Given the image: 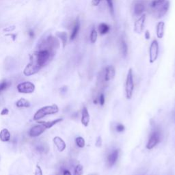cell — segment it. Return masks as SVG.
<instances>
[{
	"mask_svg": "<svg viewBox=\"0 0 175 175\" xmlns=\"http://www.w3.org/2000/svg\"><path fill=\"white\" fill-rule=\"evenodd\" d=\"M53 53L48 50H40L38 52H35L34 54L31 55V60H34L41 68H43L52 58Z\"/></svg>",
	"mask_w": 175,
	"mask_h": 175,
	"instance_id": "obj_1",
	"label": "cell"
},
{
	"mask_svg": "<svg viewBox=\"0 0 175 175\" xmlns=\"http://www.w3.org/2000/svg\"><path fill=\"white\" fill-rule=\"evenodd\" d=\"M59 112L58 106L56 104H53L52 105H47L39 109L35 113L34 116V121H38L43 118H44L47 115L55 114Z\"/></svg>",
	"mask_w": 175,
	"mask_h": 175,
	"instance_id": "obj_2",
	"label": "cell"
},
{
	"mask_svg": "<svg viewBox=\"0 0 175 175\" xmlns=\"http://www.w3.org/2000/svg\"><path fill=\"white\" fill-rule=\"evenodd\" d=\"M161 140H162V132H161L160 129L158 127H155L153 129L152 132L151 133L150 136H149L146 145V149L148 150L154 149L160 142Z\"/></svg>",
	"mask_w": 175,
	"mask_h": 175,
	"instance_id": "obj_3",
	"label": "cell"
},
{
	"mask_svg": "<svg viewBox=\"0 0 175 175\" xmlns=\"http://www.w3.org/2000/svg\"><path fill=\"white\" fill-rule=\"evenodd\" d=\"M133 90H134V82H133V70L130 68L127 73L125 82V94L127 99H131L133 97Z\"/></svg>",
	"mask_w": 175,
	"mask_h": 175,
	"instance_id": "obj_4",
	"label": "cell"
},
{
	"mask_svg": "<svg viewBox=\"0 0 175 175\" xmlns=\"http://www.w3.org/2000/svg\"><path fill=\"white\" fill-rule=\"evenodd\" d=\"M59 45H59V41L58 39L54 36H50L43 43L42 47H40V50H48L53 53V51L58 48Z\"/></svg>",
	"mask_w": 175,
	"mask_h": 175,
	"instance_id": "obj_5",
	"label": "cell"
},
{
	"mask_svg": "<svg viewBox=\"0 0 175 175\" xmlns=\"http://www.w3.org/2000/svg\"><path fill=\"white\" fill-rule=\"evenodd\" d=\"M159 56V43L157 40H153L149 48V62L153 64L157 60Z\"/></svg>",
	"mask_w": 175,
	"mask_h": 175,
	"instance_id": "obj_6",
	"label": "cell"
},
{
	"mask_svg": "<svg viewBox=\"0 0 175 175\" xmlns=\"http://www.w3.org/2000/svg\"><path fill=\"white\" fill-rule=\"evenodd\" d=\"M41 69V67L33 60L30 59V62L26 66L23 70V74L25 76H31L36 74Z\"/></svg>",
	"mask_w": 175,
	"mask_h": 175,
	"instance_id": "obj_7",
	"label": "cell"
},
{
	"mask_svg": "<svg viewBox=\"0 0 175 175\" xmlns=\"http://www.w3.org/2000/svg\"><path fill=\"white\" fill-rule=\"evenodd\" d=\"M17 90L20 93L31 94L34 92L35 86L34 84L29 82H22L17 86Z\"/></svg>",
	"mask_w": 175,
	"mask_h": 175,
	"instance_id": "obj_8",
	"label": "cell"
},
{
	"mask_svg": "<svg viewBox=\"0 0 175 175\" xmlns=\"http://www.w3.org/2000/svg\"><path fill=\"white\" fill-rule=\"evenodd\" d=\"M169 7H170V3L168 1H165L164 3L162 4L159 5L158 6L155 8L153 9L154 10L155 16L157 18L160 19L164 17V16L167 13V12L168 11Z\"/></svg>",
	"mask_w": 175,
	"mask_h": 175,
	"instance_id": "obj_9",
	"label": "cell"
},
{
	"mask_svg": "<svg viewBox=\"0 0 175 175\" xmlns=\"http://www.w3.org/2000/svg\"><path fill=\"white\" fill-rule=\"evenodd\" d=\"M46 129V127H45V125H43L42 122H40L38 125H36L33 127H31L30 130H29V136L33 137H38L42 134V133H44Z\"/></svg>",
	"mask_w": 175,
	"mask_h": 175,
	"instance_id": "obj_10",
	"label": "cell"
},
{
	"mask_svg": "<svg viewBox=\"0 0 175 175\" xmlns=\"http://www.w3.org/2000/svg\"><path fill=\"white\" fill-rule=\"evenodd\" d=\"M146 21V15L143 14L137 19L134 23V29L133 30L137 34H141L143 32L144 29V24Z\"/></svg>",
	"mask_w": 175,
	"mask_h": 175,
	"instance_id": "obj_11",
	"label": "cell"
},
{
	"mask_svg": "<svg viewBox=\"0 0 175 175\" xmlns=\"http://www.w3.org/2000/svg\"><path fill=\"white\" fill-rule=\"evenodd\" d=\"M119 156V150L115 149L111 151L107 157V165L108 167L111 168L114 166V164L116 163L118 159Z\"/></svg>",
	"mask_w": 175,
	"mask_h": 175,
	"instance_id": "obj_12",
	"label": "cell"
},
{
	"mask_svg": "<svg viewBox=\"0 0 175 175\" xmlns=\"http://www.w3.org/2000/svg\"><path fill=\"white\" fill-rule=\"evenodd\" d=\"M116 75V70L114 66L109 65L105 68L103 73V79L105 82H109L114 78Z\"/></svg>",
	"mask_w": 175,
	"mask_h": 175,
	"instance_id": "obj_13",
	"label": "cell"
},
{
	"mask_svg": "<svg viewBox=\"0 0 175 175\" xmlns=\"http://www.w3.org/2000/svg\"><path fill=\"white\" fill-rule=\"evenodd\" d=\"M145 4L144 2L142 0H138L135 2L133 8V12L134 15L137 17H140L142 15H143L144 12L145 11Z\"/></svg>",
	"mask_w": 175,
	"mask_h": 175,
	"instance_id": "obj_14",
	"label": "cell"
},
{
	"mask_svg": "<svg viewBox=\"0 0 175 175\" xmlns=\"http://www.w3.org/2000/svg\"><path fill=\"white\" fill-rule=\"evenodd\" d=\"M90 116L89 112H88V108L86 107H84L82 110V118L81 123L84 127H88L90 123Z\"/></svg>",
	"mask_w": 175,
	"mask_h": 175,
	"instance_id": "obj_15",
	"label": "cell"
},
{
	"mask_svg": "<svg viewBox=\"0 0 175 175\" xmlns=\"http://www.w3.org/2000/svg\"><path fill=\"white\" fill-rule=\"evenodd\" d=\"M53 142H54V144L56 145L57 149H58V150L60 151V152H63V151L66 149V142L64 141V139H62V138H61L59 136L54 137V139H53Z\"/></svg>",
	"mask_w": 175,
	"mask_h": 175,
	"instance_id": "obj_16",
	"label": "cell"
},
{
	"mask_svg": "<svg viewBox=\"0 0 175 175\" xmlns=\"http://www.w3.org/2000/svg\"><path fill=\"white\" fill-rule=\"evenodd\" d=\"M79 29H80V21L79 18H77L76 20L74 22L71 34H70V40H73L75 39L77 36L78 35Z\"/></svg>",
	"mask_w": 175,
	"mask_h": 175,
	"instance_id": "obj_17",
	"label": "cell"
},
{
	"mask_svg": "<svg viewBox=\"0 0 175 175\" xmlns=\"http://www.w3.org/2000/svg\"><path fill=\"white\" fill-rule=\"evenodd\" d=\"M164 27H165V23H164V22H163V21L159 22L157 24L156 34H157V37L158 38L162 39L163 37H164Z\"/></svg>",
	"mask_w": 175,
	"mask_h": 175,
	"instance_id": "obj_18",
	"label": "cell"
},
{
	"mask_svg": "<svg viewBox=\"0 0 175 175\" xmlns=\"http://www.w3.org/2000/svg\"><path fill=\"white\" fill-rule=\"evenodd\" d=\"M11 134L7 129H3L0 131V140L2 142H8L10 140Z\"/></svg>",
	"mask_w": 175,
	"mask_h": 175,
	"instance_id": "obj_19",
	"label": "cell"
},
{
	"mask_svg": "<svg viewBox=\"0 0 175 175\" xmlns=\"http://www.w3.org/2000/svg\"><path fill=\"white\" fill-rule=\"evenodd\" d=\"M110 30V27L105 23H100L98 26V31L101 35H105L109 32Z\"/></svg>",
	"mask_w": 175,
	"mask_h": 175,
	"instance_id": "obj_20",
	"label": "cell"
},
{
	"mask_svg": "<svg viewBox=\"0 0 175 175\" xmlns=\"http://www.w3.org/2000/svg\"><path fill=\"white\" fill-rule=\"evenodd\" d=\"M120 49H121V52L122 56L124 58H126L128 54V47H127V43H126L125 40L123 39L121 41V45H120Z\"/></svg>",
	"mask_w": 175,
	"mask_h": 175,
	"instance_id": "obj_21",
	"label": "cell"
},
{
	"mask_svg": "<svg viewBox=\"0 0 175 175\" xmlns=\"http://www.w3.org/2000/svg\"><path fill=\"white\" fill-rule=\"evenodd\" d=\"M63 121V119H58L56 120H54V121H49V122H42L43 125H45V127H46V129H50L52 128L53 126L56 125V124H58L59 123H60V122H62Z\"/></svg>",
	"mask_w": 175,
	"mask_h": 175,
	"instance_id": "obj_22",
	"label": "cell"
},
{
	"mask_svg": "<svg viewBox=\"0 0 175 175\" xmlns=\"http://www.w3.org/2000/svg\"><path fill=\"white\" fill-rule=\"evenodd\" d=\"M16 105L18 107H30V103L27 100L21 98L19 99L16 103Z\"/></svg>",
	"mask_w": 175,
	"mask_h": 175,
	"instance_id": "obj_23",
	"label": "cell"
},
{
	"mask_svg": "<svg viewBox=\"0 0 175 175\" xmlns=\"http://www.w3.org/2000/svg\"><path fill=\"white\" fill-rule=\"evenodd\" d=\"M36 151L37 152L40 153H46L49 151V147L47 145L44 144H38L36 146Z\"/></svg>",
	"mask_w": 175,
	"mask_h": 175,
	"instance_id": "obj_24",
	"label": "cell"
},
{
	"mask_svg": "<svg viewBox=\"0 0 175 175\" xmlns=\"http://www.w3.org/2000/svg\"><path fill=\"white\" fill-rule=\"evenodd\" d=\"M75 144L77 145V146L79 147V148H84L86 145V142L85 139H84V137H82L81 136H78L75 138Z\"/></svg>",
	"mask_w": 175,
	"mask_h": 175,
	"instance_id": "obj_25",
	"label": "cell"
},
{
	"mask_svg": "<svg viewBox=\"0 0 175 175\" xmlns=\"http://www.w3.org/2000/svg\"><path fill=\"white\" fill-rule=\"evenodd\" d=\"M98 33L95 29H92L90 34V41L92 44H94L97 40Z\"/></svg>",
	"mask_w": 175,
	"mask_h": 175,
	"instance_id": "obj_26",
	"label": "cell"
},
{
	"mask_svg": "<svg viewBox=\"0 0 175 175\" xmlns=\"http://www.w3.org/2000/svg\"><path fill=\"white\" fill-rule=\"evenodd\" d=\"M57 35H58V36L60 38V40H62L63 47H65L66 45V43H67V39H68L66 33L64 32V31H63V32H58V34H57Z\"/></svg>",
	"mask_w": 175,
	"mask_h": 175,
	"instance_id": "obj_27",
	"label": "cell"
},
{
	"mask_svg": "<svg viewBox=\"0 0 175 175\" xmlns=\"http://www.w3.org/2000/svg\"><path fill=\"white\" fill-rule=\"evenodd\" d=\"M84 168L81 164H77L75 167L73 175H82L83 174Z\"/></svg>",
	"mask_w": 175,
	"mask_h": 175,
	"instance_id": "obj_28",
	"label": "cell"
},
{
	"mask_svg": "<svg viewBox=\"0 0 175 175\" xmlns=\"http://www.w3.org/2000/svg\"><path fill=\"white\" fill-rule=\"evenodd\" d=\"M10 86V83L7 81H3L1 83H0V93L6 90Z\"/></svg>",
	"mask_w": 175,
	"mask_h": 175,
	"instance_id": "obj_29",
	"label": "cell"
},
{
	"mask_svg": "<svg viewBox=\"0 0 175 175\" xmlns=\"http://www.w3.org/2000/svg\"><path fill=\"white\" fill-rule=\"evenodd\" d=\"M106 2L107 3L110 13H111V15H112V17H114V8L113 0H106Z\"/></svg>",
	"mask_w": 175,
	"mask_h": 175,
	"instance_id": "obj_30",
	"label": "cell"
},
{
	"mask_svg": "<svg viewBox=\"0 0 175 175\" xmlns=\"http://www.w3.org/2000/svg\"><path fill=\"white\" fill-rule=\"evenodd\" d=\"M125 126H124L123 124H118V125L116 126V131H117L118 133H122L125 131Z\"/></svg>",
	"mask_w": 175,
	"mask_h": 175,
	"instance_id": "obj_31",
	"label": "cell"
},
{
	"mask_svg": "<svg viewBox=\"0 0 175 175\" xmlns=\"http://www.w3.org/2000/svg\"><path fill=\"white\" fill-rule=\"evenodd\" d=\"M98 101H99V103H100V105H101V106L104 105V104H105V95H104L103 93L100 94Z\"/></svg>",
	"mask_w": 175,
	"mask_h": 175,
	"instance_id": "obj_32",
	"label": "cell"
},
{
	"mask_svg": "<svg viewBox=\"0 0 175 175\" xmlns=\"http://www.w3.org/2000/svg\"><path fill=\"white\" fill-rule=\"evenodd\" d=\"M35 175H43L42 169H41L40 166L38 164L36 165V170H35Z\"/></svg>",
	"mask_w": 175,
	"mask_h": 175,
	"instance_id": "obj_33",
	"label": "cell"
},
{
	"mask_svg": "<svg viewBox=\"0 0 175 175\" xmlns=\"http://www.w3.org/2000/svg\"><path fill=\"white\" fill-rule=\"evenodd\" d=\"M95 145H96V146L99 147V148L102 146V138L101 136H99L97 138V139H96Z\"/></svg>",
	"mask_w": 175,
	"mask_h": 175,
	"instance_id": "obj_34",
	"label": "cell"
},
{
	"mask_svg": "<svg viewBox=\"0 0 175 175\" xmlns=\"http://www.w3.org/2000/svg\"><path fill=\"white\" fill-rule=\"evenodd\" d=\"M62 175H72L71 172L66 168L62 169Z\"/></svg>",
	"mask_w": 175,
	"mask_h": 175,
	"instance_id": "obj_35",
	"label": "cell"
},
{
	"mask_svg": "<svg viewBox=\"0 0 175 175\" xmlns=\"http://www.w3.org/2000/svg\"><path fill=\"white\" fill-rule=\"evenodd\" d=\"M9 113V110L7 109V108H3V109L1 110V116H6L8 115Z\"/></svg>",
	"mask_w": 175,
	"mask_h": 175,
	"instance_id": "obj_36",
	"label": "cell"
},
{
	"mask_svg": "<svg viewBox=\"0 0 175 175\" xmlns=\"http://www.w3.org/2000/svg\"><path fill=\"white\" fill-rule=\"evenodd\" d=\"M101 0H92V4L94 6H97L101 3Z\"/></svg>",
	"mask_w": 175,
	"mask_h": 175,
	"instance_id": "obj_37",
	"label": "cell"
},
{
	"mask_svg": "<svg viewBox=\"0 0 175 175\" xmlns=\"http://www.w3.org/2000/svg\"><path fill=\"white\" fill-rule=\"evenodd\" d=\"M15 29V25H13V26L8 27H6V28L3 29V31H11L14 30Z\"/></svg>",
	"mask_w": 175,
	"mask_h": 175,
	"instance_id": "obj_38",
	"label": "cell"
},
{
	"mask_svg": "<svg viewBox=\"0 0 175 175\" xmlns=\"http://www.w3.org/2000/svg\"><path fill=\"white\" fill-rule=\"evenodd\" d=\"M144 37H145V38L146 39V40H149V39H150V38H151V34H150V33H149V30H146V31H145Z\"/></svg>",
	"mask_w": 175,
	"mask_h": 175,
	"instance_id": "obj_39",
	"label": "cell"
},
{
	"mask_svg": "<svg viewBox=\"0 0 175 175\" xmlns=\"http://www.w3.org/2000/svg\"><path fill=\"white\" fill-rule=\"evenodd\" d=\"M28 35L29 36V37H30V38H33V37L34 36V31L31 30V29H30V30H29V31H28Z\"/></svg>",
	"mask_w": 175,
	"mask_h": 175,
	"instance_id": "obj_40",
	"label": "cell"
},
{
	"mask_svg": "<svg viewBox=\"0 0 175 175\" xmlns=\"http://www.w3.org/2000/svg\"><path fill=\"white\" fill-rule=\"evenodd\" d=\"M66 91H67V87H66V86H64V87H62L60 89V92H62V93H66Z\"/></svg>",
	"mask_w": 175,
	"mask_h": 175,
	"instance_id": "obj_41",
	"label": "cell"
},
{
	"mask_svg": "<svg viewBox=\"0 0 175 175\" xmlns=\"http://www.w3.org/2000/svg\"><path fill=\"white\" fill-rule=\"evenodd\" d=\"M165 1H166V0H157V1H158L159 3H160V4H162V3H164Z\"/></svg>",
	"mask_w": 175,
	"mask_h": 175,
	"instance_id": "obj_42",
	"label": "cell"
},
{
	"mask_svg": "<svg viewBox=\"0 0 175 175\" xmlns=\"http://www.w3.org/2000/svg\"><path fill=\"white\" fill-rule=\"evenodd\" d=\"M91 175H96V174H91Z\"/></svg>",
	"mask_w": 175,
	"mask_h": 175,
	"instance_id": "obj_43",
	"label": "cell"
}]
</instances>
